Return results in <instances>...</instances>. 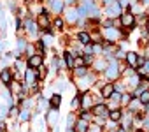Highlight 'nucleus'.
I'll list each match as a JSON object with an SVG mask.
<instances>
[{"label":"nucleus","mask_w":149,"mask_h":132,"mask_svg":"<svg viewBox=\"0 0 149 132\" xmlns=\"http://www.w3.org/2000/svg\"><path fill=\"white\" fill-rule=\"evenodd\" d=\"M61 25H63V21H61V20H56V21H54V27H56V28H60Z\"/></svg>","instance_id":"nucleus-23"},{"label":"nucleus","mask_w":149,"mask_h":132,"mask_svg":"<svg viewBox=\"0 0 149 132\" xmlns=\"http://www.w3.org/2000/svg\"><path fill=\"white\" fill-rule=\"evenodd\" d=\"M77 130H79V132H86V130H88V123H86L83 118H81V121L77 123Z\"/></svg>","instance_id":"nucleus-14"},{"label":"nucleus","mask_w":149,"mask_h":132,"mask_svg":"<svg viewBox=\"0 0 149 132\" xmlns=\"http://www.w3.org/2000/svg\"><path fill=\"white\" fill-rule=\"evenodd\" d=\"M121 21H123V25H125V27H133V23H135V18H133V14H130V13H125V14L121 16Z\"/></svg>","instance_id":"nucleus-2"},{"label":"nucleus","mask_w":149,"mask_h":132,"mask_svg":"<svg viewBox=\"0 0 149 132\" xmlns=\"http://www.w3.org/2000/svg\"><path fill=\"white\" fill-rule=\"evenodd\" d=\"M47 25H49V23H47V18H46V14H42V16L39 18V27H40V28H47Z\"/></svg>","instance_id":"nucleus-13"},{"label":"nucleus","mask_w":149,"mask_h":132,"mask_svg":"<svg viewBox=\"0 0 149 132\" xmlns=\"http://www.w3.org/2000/svg\"><path fill=\"white\" fill-rule=\"evenodd\" d=\"M119 11H121V6H119V4H116V2H114V4H111V6H109V9H107V13H109L111 16H118V14H119Z\"/></svg>","instance_id":"nucleus-3"},{"label":"nucleus","mask_w":149,"mask_h":132,"mask_svg":"<svg viewBox=\"0 0 149 132\" xmlns=\"http://www.w3.org/2000/svg\"><path fill=\"white\" fill-rule=\"evenodd\" d=\"M90 104H91V99H90L88 95H86V97H83V106H84V107H88Z\"/></svg>","instance_id":"nucleus-21"},{"label":"nucleus","mask_w":149,"mask_h":132,"mask_svg":"<svg viewBox=\"0 0 149 132\" xmlns=\"http://www.w3.org/2000/svg\"><path fill=\"white\" fill-rule=\"evenodd\" d=\"M112 92H114V85H105V86L102 88V95H104V97H111Z\"/></svg>","instance_id":"nucleus-7"},{"label":"nucleus","mask_w":149,"mask_h":132,"mask_svg":"<svg viewBox=\"0 0 149 132\" xmlns=\"http://www.w3.org/2000/svg\"><path fill=\"white\" fill-rule=\"evenodd\" d=\"M118 74H119V72H118V65H116V62H114V63H111V65H109V69H107V76L112 79V78H116Z\"/></svg>","instance_id":"nucleus-4"},{"label":"nucleus","mask_w":149,"mask_h":132,"mask_svg":"<svg viewBox=\"0 0 149 132\" xmlns=\"http://www.w3.org/2000/svg\"><path fill=\"white\" fill-rule=\"evenodd\" d=\"M142 104H149V92H140V99H139Z\"/></svg>","instance_id":"nucleus-15"},{"label":"nucleus","mask_w":149,"mask_h":132,"mask_svg":"<svg viewBox=\"0 0 149 132\" xmlns=\"http://www.w3.org/2000/svg\"><path fill=\"white\" fill-rule=\"evenodd\" d=\"M111 118H112V120H119V118H121V111H112V113H111Z\"/></svg>","instance_id":"nucleus-19"},{"label":"nucleus","mask_w":149,"mask_h":132,"mask_svg":"<svg viewBox=\"0 0 149 132\" xmlns=\"http://www.w3.org/2000/svg\"><path fill=\"white\" fill-rule=\"evenodd\" d=\"M83 63H84V58H76L74 60V65H77V67H83Z\"/></svg>","instance_id":"nucleus-20"},{"label":"nucleus","mask_w":149,"mask_h":132,"mask_svg":"<svg viewBox=\"0 0 149 132\" xmlns=\"http://www.w3.org/2000/svg\"><path fill=\"white\" fill-rule=\"evenodd\" d=\"M126 62L132 65V67H137V55L135 53H128L126 55Z\"/></svg>","instance_id":"nucleus-9"},{"label":"nucleus","mask_w":149,"mask_h":132,"mask_svg":"<svg viewBox=\"0 0 149 132\" xmlns=\"http://www.w3.org/2000/svg\"><path fill=\"white\" fill-rule=\"evenodd\" d=\"M67 132H74V130H72V128H68V130H67Z\"/></svg>","instance_id":"nucleus-28"},{"label":"nucleus","mask_w":149,"mask_h":132,"mask_svg":"<svg viewBox=\"0 0 149 132\" xmlns=\"http://www.w3.org/2000/svg\"><path fill=\"white\" fill-rule=\"evenodd\" d=\"M79 41H81L83 44H86V46H88V44L91 42V37H90L86 32H81V34H79Z\"/></svg>","instance_id":"nucleus-10"},{"label":"nucleus","mask_w":149,"mask_h":132,"mask_svg":"<svg viewBox=\"0 0 149 132\" xmlns=\"http://www.w3.org/2000/svg\"><path fill=\"white\" fill-rule=\"evenodd\" d=\"M146 128H149V120H147V121H146Z\"/></svg>","instance_id":"nucleus-27"},{"label":"nucleus","mask_w":149,"mask_h":132,"mask_svg":"<svg viewBox=\"0 0 149 132\" xmlns=\"http://www.w3.org/2000/svg\"><path fill=\"white\" fill-rule=\"evenodd\" d=\"M68 21H77V11H74V9H70L68 11Z\"/></svg>","instance_id":"nucleus-16"},{"label":"nucleus","mask_w":149,"mask_h":132,"mask_svg":"<svg viewBox=\"0 0 149 132\" xmlns=\"http://www.w3.org/2000/svg\"><path fill=\"white\" fill-rule=\"evenodd\" d=\"M105 35H107L109 39H116V37H118V32L112 30V28H107V30H105Z\"/></svg>","instance_id":"nucleus-17"},{"label":"nucleus","mask_w":149,"mask_h":132,"mask_svg":"<svg viewBox=\"0 0 149 132\" xmlns=\"http://www.w3.org/2000/svg\"><path fill=\"white\" fill-rule=\"evenodd\" d=\"M65 58H67V65H68V67H72V65H74V56L70 53H65Z\"/></svg>","instance_id":"nucleus-18"},{"label":"nucleus","mask_w":149,"mask_h":132,"mask_svg":"<svg viewBox=\"0 0 149 132\" xmlns=\"http://www.w3.org/2000/svg\"><path fill=\"white\" fill-rule=\"evenodd\" d=\"M146 71H147V72H149V62H147V63H146Z\"/></svg>","instance_id":"nucleus-26"},{"label":"nucleus","mask_w":149,"mask_h":132,"mask_svg":"<svg viewBox=\"0 0 149 132\" xmlns=\"http://www.w3.org/2000/svg\"><path fill=\"white\" fill-rule=\"evenodd\" d=\"M21 120H28V111H23L21 113Z\"/></svg>","instance_id":"nucleus-24"},{"label":"nucleus","mask_w":149,"mask_h":132,"mask_svg":"<svg viewBox=\"0 0 149 132\" xmlns=\"http://www.w3.org/2000/svg\"><path fill=\"white\" fill-rule=\"evenodd\" d=\"M28 65H30V67H40V65H42V56L40 55H32L30 58H28Z\"/></svg>","instance_id":"nucleus-1"},{"label":"nucleus","mask_w":149,"mask_h":132,"mask_svg":"<svg viewBox=\"0 0 149 132\" xmlns=\"http://www.w3.org/2000/svg\"><path fill=\"white\" fill-rule=\"evenodd\" d=\"M76 74H77V76H84V74H86V69H84V67H79V69L76 71Z\"/></svg>","instance_id":"nucleus-22"},{"label":"nucleus","mask_w":149,"mask_h":132,"mask_svg":"<svg viewBox=\"0 0 149 132\" xmlns=\"http://www.w3.org/2000/svg\"><path fill=\"white\" fill-rule=\"evenodd\" d=\"M142 63H146V60L144 58H137V65H142Z\"/></svg>","instance_id":"nucleus-25"},{"label":"nucleus","mask_w":149,"mask_h":132,"mask_svg":"<svg viewBox=\"0 0 149 132\" xmlns=\"http://www.w3.org/2000/svg\"><path fill=\"white\" fill-rule=\"evenodd\" d=\"M0 78H2V83H6V85H11V72H9V69H4L2 71V74H0Z\"/></svg>","instance_id":"nucleus-5"},{"label":"nucleus","mask_w":149,"mask_h":132,"mask_svg":"<svg viewBox=\"0 0 149 132\" xmlns=\"http://www.w3.org/2000/svg\"><path fill=\"white\" fill-rule=\"evenodd\" d=\"M51 7H53L54 13H61V9H63V2H61V0H51Z\"/></svg>","instance_id":"nucleus-6"},{"label":"nucleus","mask_w":149,"mask_h":132,"mask_svg":"<svg viewBox=\"0 0 149 132\" xmlns=\"http://www.w3.org/2000/svg\"><path fill=\"white\" fill-rule=\"evenodd\" d=\"M60 104H61V97H60V95H53V99H51V106H53V109H56Z\"/></svg>","instance_id":"nucleus-11"},{"label":"nucleus","mask_w":149,"mask_h":132,"mask_svg":"<svg viewBox=\"0 0 149 132\" xmlns=\"http://www.w3.org/2000/svg\"><path fill=\"white\" fill-rule=\"evenodd\" d=\"M26 83H28V85H33V83H35V72H33V71H28V72H26Z\"/></svg>","instance_id":"nucleus-12"},{"label":"nucleus","mask_w":149,"mask_h":132,"mask_svg":"<svg viewBox=\"0 0 149 132\" xmlns=\"http://www.w3.org/2000/svg\"><path fill=\"white\" fill-rule=\"evenodd\" d=\"M119 132H125V130H119Z\"/></svg>","instance_id":"nucleus-29"},{"label":"nucleus","mask_w":149,"mask_h":132,"mask_svg":"<svg viewBox=\"0 0 149 132\" xmlns=\"http://www.w3.org/2000/svg\"><path fill=\"white\" fill-rule=\"evenodd\" d=\"M95 114H98V116H105L107 114V107L104 106V104H100V106H95Z\"/></svg>","instance_id":"nucleus-8"}]
</instances>
